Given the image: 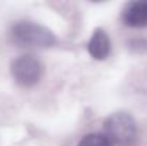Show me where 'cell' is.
<instances>
[{
  "instance_id": "6da1fadb",
  "label": "cell",
  "mask_w": 147,
  "mask_h": 146,
  "mask_svg": "<svg viewBox=\"0 0 147 146\" xmlns=\"http://www.w3.org/2000/svg\"><path fill=\"white\" fill-rule=\"evenodd\" d=\"M10 35L16 45L24 48L45 49L56 45V36L50 29L29 20L16 22L11 26Z\"/></svg>"
},
{
  "instance_id": "7a4b0ae2",
  "label": "cell",
  "mask_w": 147,
  "mask_h": 146,
  "mask_svg": "<svg viewBox=\"0 0 147 146\" xmlns=\"http://www.w3.org/2000/svg\"><path fill=\"white\" fill-rule=\"evenodd\" d=\"M104 135L113 145L134 146L139 138L137 123L134 117L127 112L111 113L104 120Z\"/></svg>"
},
{
  "instance_id": "3957f363",
  "label": "cell",
  "mask_w": 147,
  "mask_h": 146,
  "mask_svg": "<svg viewBox=\"0 0 147 146\" xmlns=\"http://www.w3.org/2000/svg\"><path fill=\"white\" fill-rule=\"evenodd\" d=\"M10 72L14 82L22 88L36 86L45 72L43 63L33 54H23L16 57L10 65Z\"/></svg>"
},
{
  "instance_id": "277c9868",
  "label": "cell",
  "mask_w": 147,
  "mask_h": 146,
  "mask_svg": "<svg viewBox=\"0 0 147 146\" xmlns=\"http://www.w3.org/2000/svg\"><path fill=\"white\" fill-rule=\"evenodd\" d=\"M121 20L129 27H147V1L137 0L126 4L121 13Z\"/></svg>"
},
{
  "instance_id": "5b68a950",
  "label": "cell",
  "mask_w": 147,
  "mask_h": 146,
  "mask_svg": "<svg viewBox=\"0 0 147 146\" xmlns=\"http://www.w3.org/2000/svg\"><path fill=\"white\" fill-rule=\"evenodd\" d=\"M87 50H89V54L96 60L107 59L111 52V42H110L107 32L100 27L94 29V32L92 33V37L89 40Z\"/></svg>"
},
{
  "instance_id": "8992f818",
  "label": "cell",
  "mask_w": 147,
  "mask_h": 146,
  "mask_svg": "<svg viewBox=\"0 0 147 146\" xmlns=\"http://www.w3.org/2000/svg\"><path fill=\"white\" fill-rule=\"evenodd\" d=\"M77 146H113L110 139L101 133H89L83 136Z\"/></svg>"
}]
</instances>
